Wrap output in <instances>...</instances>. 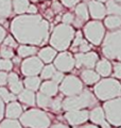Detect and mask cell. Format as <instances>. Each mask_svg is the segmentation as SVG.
<instances>
[{"instance_id":"obj_37","label":"cell","mask_w":121,"mask_h":128,"mask_svg":"<svg viewBox=\"0 0 121 128\" xmlns=\"http://www.w3.org/2000/svg\"><path fill=\"white\" fill-rule=\"evenodd\" d=\"M112 70H113V76H114V78L121 79V62L114 63V65L112 67Z\"/></svg>"},{"instance_id":"obj_23","label":"cell","mask_w":121,"mask_h":128,"mask_svg":"<svg viewBox=\"0 0 121 128\" xmlns=\"http://www.w3.org/2000/svg\"><path fill=\"white\" fill-rule=\"evenodd\" d=\"M18 99L22 104H26L27 106H34L35 105V94L31 90H22L18 93Z\"/></svg>"},{"instance_id":"obj_18","label":"cell","mask_w":121,"mask_h":128,"mask_svg":"<svg viewBox=\"0 0 121 128\" xmlns=\"http://www.w3.org/2000/svg\"><path fill=\"white\" fill-rule=\"evenodd\" d=\"M22 113V108L17 102H10L5 108V116L7 118H17Z\"/></svg>"},{"instance_id":"obj_12","label":"cell","mask_w":121,"mask_h":128,"mask_svg":"<svg viewBox=\"0 0 121 128\" xmlns=\"http://www.w3.org/2000/svg\"><path fill=\"white\" fill-rule=\"evenodd\" d=\"M54 67L62 73H67L73 70L74 67V58L70 52L64 50L63 52L55 56L54 58Z\"/></svg>"},{"instance_id":"obj_35","label":"cell","mask_w":121,"mask_h":128,"mask_svg":"<svg viewBox=\"0 0 121 128\" xmlns=\"http://www.w3.org/2000/svg\"><path fill=\"white\" fill-rule=\"evenodd\" d=\"M73 43H72V46H71V51H73L75 52L76 50H78V47L79 45L81 44V42L83 41V34L81 31H78L76 33H74V36H73Z\"/></svg>"},{"instance_id":"obj_16","label":"cell","mask_w":121,"mask_h":128,"mask_svg":"<svg viewBox=\"0 0 121 128\" xmlns=\"http://www.w3.org/2000/svg\"><path fill=\"white\" fill-rule=\"evenodd\" d=\"M89 120L97 126H101L102 128H111L110 124L105 118V114L101 107H95L89 112Z\"/></svg>"},{"instance_id":"obj_46","label":"cell","mask_w":121,"mask_h":128,"mask_svg":"<svg viewBox=\"0 0 121 128\" xmlns=\"http://www.w3.org/2000/svg\"><path fill=\"white\" fill-rule=\"evenodd\" d=\"M6 36V31L2 26H0V43L3 42V40Z\"/></svg>"},{"instance_id":"obj_33","label":"cell","mask_w":121,"mask_h":128,"mask_svg":"<svg viewBox=\"0 0 121 128\" xmlns=\"http://www.w3.org/2000/svg\"><path fill=\"white\" fill-rule=\"evenodd\" d=\"M0 128H22L21 124L15 118H6L0 123Z\"/></svg>"},{"instance_id":"obj_39","label":"cell","mask_w":121,"mask_h":128,"mask_svg":"<svg viewBox=\"0 0 121 128\" xmlns=\"http://www.w3.org/2000/svg\"><path fill=\"white\" fill-rule=\"evenodd\" d=\"M50 107L53 111H60L62 109V97H56L55 99H52Z\"/></svg>"},{"instance_id":"obj_5","label":"cell","mask_w":121,"mask_h":128,"mask_svg":"<svg viewBox=\"0 0 121 128\" xmlns=\"http://www.w3.org/2000/svg\"><path fill=\"white\" fill-rule=\"evenodd\" d=\"M96 97L100 100H110L121 95V83L115 78L99 80L94 88Z\"/></svg>"},{"instance_id":"obj_19","label":"cell","mask_w":121,"mask_h":128,"mask_svg":"<svg viewBox=\"0 0 121 128\" xmlns=\"http://www.w3.org/2000/svg\"><path fill=\"white\" fill-rule=\"evenodd\" d=\"M58 91H59V86L58 83L54 82V81H50V80H47L44 83L39 86V92L45 95H48L50 97H53L58 94Z\"/></svg>"},{"instance_id":"obj_42","label":"cell","mask_w":121,"mask_h":128,"mask_svg":"<svg viewBox=\"0 0 121 128\" xmlns=\"http://www.w3.org/2000/svg\"><path fill=\"white\" fill-rule=\"evenodd\" d=\"M51 79H52V81H54V82H56L59 84V83H60V81L64 79V74L62 73V72H60V70H55Z\"/></svg>"},{"instance_id":"obj_52","label":"cell","mask_w":121,"mask_h":128,"mask_svg":"<svg viewBox=\"0 0 121 128\" xmlns=\"http://www.w3.org/2000/svg\"><path fill=\"white\" fill-rule=\"evenodd\" d=\"M116 2H118V3H121V0H115Z\"/></svg>"},{"instance_id":"obj_7","label":"cell","mask_w":121,"mask_h":128,"mask_svg":"<svg viewBox=\"0 0 121 128\" xmlns=\"http://www.w3.org/2000/svg\"><path fill=\"white\" fill-rule=\"evenodd\" d=\"M84 35L89 43L99 46L102 43L103 38L105 35V28L102 22L97 19L88 22L84 26Z\"/></svg>"},{"instance_id":"obj_31","label":"cell","mask_w":121,"mask_h":128,"mask_svg":"<svg viewBox=\"0 0 121 128\" xmlns=\"http://www.w3.org/2000/svg\"><path fill=\"white\" fill-rule=\"evenodd\" d=\"M55 70H55L54 65H51V64H49V65L43 67L42 72H40V78L45 79V80H49V79L52 78V76H53Z\"/></svg>"},{"instance_id":"obj_43","label":"cell","mask_w":121,"mask_h":128,"mask_svg":"<svg viewBox=\"0 0 121 128\" xmlns=\"http://www.w3.org/2000/svg\"><path fill=\"white\" fill-rule=\"evenodd\" d=\"M60 3L66 8H72L80 2V0H60Z\"/></svg>"},{"instance_id":"obj_6","label":"cell","mask_w":121,"mask_h":128,"mask_svg":"<svg viewBox=\"0 0 121 128\" xmlns=\"http://www.w3.org/2000/svg\"><path fill=\"white\" fill-rule=\"evenodd\" d=\"M19 118L20 124L27 128H48L51 122L46 112L38 109L28 110Z\"/></svg>"},{"instance_id":"obj_2","label":"cell","mask_w":121,"mask_h":128,"mask_svg":"<svg viewBox=\"0 0 121 128\" xmlns=\"http://www.w3.org/2000/svg\"><path fill=\"white\" fill-rule=\"evenodd\" d=\"M74 30L70 25L60 24L56 26L50 36V45L55 50L64 51L66 50L73 40Z\"/></svg>"},{"instance_id":"obj_11","label":"cell","mask_w":121,"mask_h":128,"mask_svg":"<svg viewBox=\"0 0 121 128\" xmlns=\"http://www.w3.org/2000/svg\"><path fill=\"white\" fill-rule=\"evenodd\" d=\"M44 62L38 57H28L25 61L21 63V73L25 76H37L40 74L43 67Z\"/></svg>"},{"instance_id":"obj_17","label":"cell","mask_w":121,"mask_h":128,"mask_svg":"<svg viewBox=\"0 0 121 128\" xmlns=\"http://www.w3.org/2000/svg\"><path fill=\"white\" fill-rule=\"evenodd\" d=\"M7 83L9 88L13 94H18L23 90V83L19 80L18 75L16 73H11L7 75Z\"/></svg>"},{"instance_id":"obj_47","label":"cell","mask_w":121,"mask_h":128,"mask_svg":"<svg viewBox=\"0 0 121 128\" xmlns=\"http://www.w3.org/2000/svg\"><path fill=\"white\" fill-rule=\"evenodd\" d=\"M3 115H4V104L3 100L0 98V121L3 118Z\"/></svg>"},{"instance_id":"obj_21","label":"cell","mask_w":121,"mask_h":128,"mask_svg":"<svg viewBox=\"0 0 121 128\" xmlns=\"http://www.w3.org/2000/svg\"><path fill=\"white\" fill-rule=\"evenodd\" d=\"M95 67H96V72L102 77H107V76L112 74V64L106 59L100 60V61L98 60Z\"/></svg>"},{"instance_id":"obj_13","label":"cell","mask_w":121,"mask_h":128,"mask_svg":"<svg viewBox=\"0 0 121 128\" xmlns=\"http://www.w3.org/2000/svg\"><path fill=\"white\" fill-rule=\"evenodd\" d=\"M66 121L72 126H80L85 124L89 118V111L87 110H71L65 113Z\"/></svg>"},{"instance_id":"obj_40","label":"cell","mask_w":121,"mask_h":128,"mask_svg":"<svg viewBox=\"0 0 121 128\" xmlns=\"http://www.w3.org/2000/svg\"><path fill=\"white\" fill-rule=\"evenodd\" d=\"M3 45L9 46L11 48H14V47L17 46V43H16V41L13 38V36H11V35H7V36H5L4 40H3Z\"/></svg>"},{"instance_id":"obj_30","label":"cell","mask_w":121,"mask_h":128,"mask_svg":"<svg viewBox=\"0 0 121 128\" xmlns=\"http://www.w3.org/2000/svg\"><path fill=\"white\" fill-rule=\"evenodd\" d=\"M51 102H52V97L48 95H45L40 93V92L36 95V104L40 108H49L51 105Z\"/></svg>"},{"instance_id":"obj_4","label":"cell","mask_w":121,"mask_h":128,"mask_svg":"<svg viewBox=\"0 0 121 128\" xmlns=\"http://www.w3.org/2000/svg\"><path fill=\"white\" fill-rule=\"evenodd\" d=\"M102 42V54L104 57L121 62V28L106 33Z\"/></svg>"},{"instance_id":"obj_22","label":"cell","mask_w":121,"mask_h":128,"mask_svg":"<svg viewBox=\"0 0 121 128\" xmlns=\"http://www.w3.org/2000/svg\"><path fill=\"white\" fill-rule=\"evenodd\" d=\"M38 52V58L45 63H51L56 56V50L53 47H44Z\"/></svg>"},{"instance_id":"obj_20","label":"cell","mask_w":121,"mask_h":128,"mask_svg":"<svg viewBox=\"0 0 121 128\" xmlns=\"http://www.w3.org/2000/svg\"><path fill=\"white\" fill-rule=\"evenodd\" d=\"M81 79L86 84H95L100 80V75L91 68H85L81 70Z\"/></svg>"},{"instance_id":"obj_44","label":"cell","mask_w":121,"mask_h":128,"mask_svg":"<svg viewBox=\"0 0 121 128\" xmlns=\"http://www.w3.org/2000/svg\"><path fill=\"white\" fill-rule=\"evenodd\" d=\"M7 83V74L3 70H0V86H3Z\"/></svg>"},{"instance_id":"obj_14","label":"cell","mask_w":121,"mask_h":128,"mask_svg":"<svg viewBox=\"0 0 121 128\" xmlns=\"http://www.w3.org/2000/svg\"><path fill=\"white\" fill-rule=\"evenodd\" d=\"M88 8V13L90 14L91 18L100 20L105 17L106 15V10H105V6L102 2L97 1V0H90L87 4Z\"/></svg>"},{"instance_id":"obj_27","label":"cell","mask_w":121,"mask_h":128,"mask_svg":"<svg viewBox=\"0 0 121 128\" xmlns=\"http://www.w3.org/2000/svg\"><path fill=\"white\" fill-rule=\"evenodd\" d=\"M26 89L31 90V91H37L39 89L40 86V78H38L37 76H28L23 81Z\"/></svg>"},{"instance_id":"obj_8","label":"cell","mask_w":121,"mask_h":128,"mask_svg":"<svg viewBox=\"0 0 121 128\" xmlns=\"http://www.w3.org/2000/svg\"><path fill=\"white\" fill-rule=\"evenodd\" d=\"M102 109L108 124L114 126H121V98L116 97L106 100Z\"/></svg>"},{"instance_id":"obj_1","label":"cell","mask_w":121,"mask_h":128,"mask_svg":"<svg viewBox=\"0 0 121 128\" xmlns=\"http://www.w3.org/2000/svg\"><path fill=\"white\" fill-rule=\"evenodd\" d=\"M11 32L20 44L43 46L49 38V22L37 14H21L12 20Z\"/></svg>"},{"instance_id":"obj_36","label":"cell","mask_w":121,"mask_h":128,"mask_svg":"<svg viewBox=\"0 0 121 128\" xmlns=\"http://www.w3.org/2000/svg\"><path fill=\"white\" fill-rule=\"evenodd\" d=\"M13 68V63L10 61V59H2L0 60V70L10 72Z\"/></svg>"},{"instance_id":"obj_3","label":"cell","mask_w":121,"mask_h":128,"mask_svg":"<svg viewBox=\"0 0 121 128\" xmlns=\"http://www.w3.org/2000/svg\"><path fill=\"white\" fill-rule=\"evenodd\" d=\"M96 96L90 91L85 90L80 92L79 94L67 96L65 99L62 100V109L65 111L71 110H81L84 108H90L97 105Z\"/></svg>"},{"instance_id":"obj_50","label":"cell","mask_w":121,"mask_h":128,"mask_svg":"<svg viewBox=\"0 0 121 128\" xmlns=\"http://www.w3.org/2000/svg\"><path fill=\"white\" fill-rule=\"evenodd\" d=\"M14 58V57H13ZM14 62L15 63H19V58H14Z\"/></svg>"},{"instance_id":"obj_9","label":"cell","mask_w":121,"mask_h":128,"mask_svg":"<svg viewBox=\"0 0 121 128\" xmlns=\"http://www.w3.org/2000/svg\"><path fill=\"white\" fill-rule=\"evenodd\" d=\"M59 89L62 94L66 96H72L83 91V83L78 77L69 75L67 77H64V79L60 81Z\"/></svg>"},{"instance_id":"obj_41","label":"cell","mask_w":121,"mask_h":128,"mask_svg":"<svg viewBox=\"0 0 121 128\" xmlns=\"http://www.w3.org/2000/svg\"><path fill=\"white\" fill-rule=\"evenodd\" d=\"M73 19H74V16L71 13H65L62 17V22L63 24H66V25H70V24L73 22Z\"/></svg>"},{"instance_id":"obj_28","label":"cell","mask_w":121,"mask_h":128,"mask_svg":"<svg viewBox=\"0 0 121 128\" xmlns=\"http://www.w3.org/2000/svg\"><path fill=\"white\" fill-rule=\"evenodd\" d=\"M37 48L32 45H21L18 47V56L20 58H28L31 56H34L35 54H37Z\"/></svg>"},{"instance_id":"obj_15","label":"cell","mask_w":121,"mask_h":128,"mask_svg":"<svg viewBox=\"0 0 121 128\" xmlns=\"http://www.w3.org/2000/svg\"><path fill=\"white\" fill-rule=\"evenodd\" d=\"M74 12H75V18L73 19V22L72 24H74V27L80 28L83 25V22H87L88 18H89V13H88L87 4L84 2L78 3L75 6Z\"/></svg>"},{"instance_id":"obj_26","label":"cell","mask_w":121,"mask_h":128,"mask_svg":"<svg viewBox=\"0 0 121 128\" xmlns=\"http://www.w3.org/2000/svg\"><path fill=\"white\" fill-rule=\"evenodd\" d=\"M29 0H12V6L16 14H25L29 6Z\"/></svg>"},{"instance_id":"obj_32","label":"cell","mask_w":121,"mask_h":128,"mask_svg":"<svg viewBox=\"0 0 121 128\" xmlns=\"http://www.w3.org/2000/svg\"><path fill=\"white\" fill-rule=\"evenodd\" d=\"M0 98L3 100V102H10L15 100L16 96L13 93H10L4 86H0Z\"/></svg>"},{"instance_id":"obj_49","label":"cell","mask_w":121,"mask_h":128,"mask_svg":"<svg viewBox=\"0 0 121 128\" xmlns=\"http://www.w3.org/2000/svg\"><path fill=\"white\" fill-rule=\"evenodd\" d=\"M75 128H99V127L95 125V124H86V125H84V126H80V127H75Z\"/></svg>"},{"instance_id":"obj_45","label":"cell","mask_w":121,"mask_h":128,"mask_svg":"<svg viewBox=\"0 0 121 128\" xmlns=\"http://www.w3.org/2000/svg\"><path fill=\"white\" fill-rule=\"evenodd\" d=\"M27 12L29 14H36V12H37V8H36L34 4H29L27 9Z\"/></svg>"},{"instance_id":"obj_51","label":"cell","mask_w":121,"mask_h":128,"mask_svg":"<svg viewBox=\"0 0 121 128\" xmlns=\"http://www.w3.org/2000/svg\"><path fill=\"white\" fill-rule=\"evenodd\" d=\"M97 1H100V2H106L107 0H97Z\"/></svg>"},{"instance_id":"obj_48","label":"cell","mask_w":121,"mask_h":128,"mask_svg":"<svg viewBox=\"0 0 121 128\" xmlns=\"http://www.w3.org/2000/svg\"><path fill=\"white\" fill-rule=\"evenodd\" d=\"M50 128H69V127L64 125V124H62V123H56V124H54V125H52Z\"/></svg>"},{"instance_id":"obj_10","label":"cell","mask_w":121,"mask_h":128,"mask_svg":"<svg viewBox=\"0 0 121 128\" xmlns=\"http://www.w3.org/2000/svg\"><path fill=\"white\" fill-rule=\"evenodd\" d=\"M74 66L78 68H94L96 63L99 60V56L95 51H87V52H79L74 54Z\"/></svg>"},{"instance_id":"obj_29","label":"cell","mask_w":121,"mask_h":128,"mask_svg":"<svg viewBox=\"0 0 121 128\" xmlns=\"http://www.w3.org/2000/svg\"><path fill=\"white\" fill-rule=\"evenodd\" d=\"M12 0H0V18H6L12 14Z\"/></svg>"},{"instance_id":"obj_38","label":"cell","mask_w":121,"mask_h":128,"mask_svg":"<svg viewBox=\"0 0 121 128\" xmlns=\"http://www.w3.org/2000/svg\"><path fill=\"white\" fill-rule=\"evenodd\" d=\"M90 49H91V46L89 45L88 41L83 38V41L81 42V44L78 47V51L79 52H87V51H90Z\"/></svg>"},{"instance_id":"obj_34","label":"cell","mask_w":121,"mask_h":128,"mask_svg":"<svg viewBox=\"0 0 121 128\" xmlns=\"http://www.w3.org/2000/svg\"><path fill=\"white\" fill-rule=\"evenodd\" d=\"M0 56H1L3 59H11L14 57V51L11 47L2 45L0 47Z\"/></svg>"},{"instance_id":"obj_24","label":"cell","mask_w":121,"mask_h":128,"mask_svg":"<svg viewBox=\"0 0 121 128\" xmlns=\"http://www.w3.org/2000/svg\"><path fill=\"white\" fill-rule=\"evenodd\" d=\"M104 25L110 30H117L121 28V17L116 15H108L104 19Z\"/></svg>"},{"instance_id":"obj_25","label":"cell","mask_w":121,"mask_h":128,"mask_svg":"<svg viewBox=\"0 0 121 128\" xmlns=\"http://www.w3.org/2000/svg\"><path fill=\"white\" fill-rule=\"evenodd\" d=\"M105 10L108 15H116L121 17V3L116 2L115 0H107Z\"/></svg>"}]
</instances>
